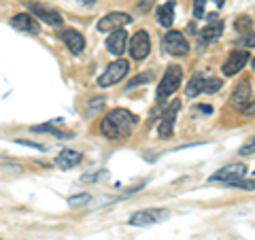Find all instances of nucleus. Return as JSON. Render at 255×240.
Instances as JSON below:
<instances>
[{"label": "nucleus", "mask_w": 255, "mask_h": 240, "mask_svg": "<svg viewBox=\"0 0 255 240\" xmlns=\"http://www.w3.org/2000/svg\"><path fill=\"white\" fill-rule=\"evenodd\" d=\"M138 117L128 109H113L111 113L105 115L100 121V132L109 140H122L126 136H130L132 130L136 127Z\"/></svg>", "instance_id": "nucleus-1"}, {"label": "nucleus", "mask_w": 255, "mask_h": 240, "mask_svg": "<svg viewBox=\"0 0 255 240\" xmlns=\"http://www.w3.org/2000/svg\"><path fill=\"white\" fill-rule=\"evenodd\" d=\"M181 81H183V68L177 66V64H170L162 77V83L157 85V102H164L168 96L177 92Z\"/></svg>", "instance_id": "nucleus-2"}, {"label": "nucleus", "mask_w": 255, "mask_h": 240, "mask_svg": "<svg viewBox=\"0 0 255 240\" xmlns=\"http://www.w3.org/2000/svg\"><path fill=\"white\" fill-rule=\"evenodd\" d=\"M162 47L166 53L174 55V58H179V55H187L189 53V43L183 32H177V30H170L166 32L164 38H162Z\"/></svg>", "instance_id": "nucleus-3"}, {"label": "nucleus", "mask_w": 255, "mask_h": 240, "mask_svg": "<svg viewBox=\"0 0 255 240\" xmlns=\"http://www.w3.org/2000/svg\"><path fill=\"white\" fill-rule=\"evenodd\" d=\"M128 70H130V62L128 60H117L113 62L111 66L98 77V87H111V85H115L119 83L122 79L128 75Z\"/></svg>", "instance_id": "nucleus-4"}, {"label": "nucleus", "mask_w": 255, "mask_h": 240, "mask_svg": "<svg viewBox=\"0 0 255 240\" xmlns=\"http://www.w3.org/2000/svg\"><path fill=\"white\" fill-rule=\"evenodd\" d=\"M23 6L30 11L32 17L43 19L45 23H49V26H62V21H64L60 11L49 9V6H43L41 2H28V0H23Z\"/></svg>", "instance_id": "nucleus-5"}, {"label": "nucleus", "mask_w": 255, "mask_h": 240, "mask_svg": "<svg viewBox=\"0 0 255 240\" xmlns=\"http://www.w3.org/2000/svg\"><path fill=\"white\" fill-rule=\"evenodd\" d=\"M166 217H168V211H164V209H145V211L134 213L128 223L134 228H147V226H155V223H159Z\"/></svg>", "instance_id": "nucleus-6"}, {"label": "nucleus", "mask_w": 255, "mask_h": 240, "mask_svg": "<svg viewBox=\"0 0 255 240\" xmlns=\"http://www.w3.org/2000/svg\"><path fill=\"white\" fill-rule=\"evenodd\" d=\"M247 164H241V162H234V164H228L219 168L215 174L209 177V183H230V181H236V179H243L247 174Z\"/></svg>", "instance_id": "nucleus-7"}, {"label": "nucleus", "mask_w": 255, "mask_h": 240, "mask_svg": "<svg viewBox=\"0 0 255 240\" xmlns=\"http://www.w3.org/2000/svg\"><path fill=\"white\" fill-rule=\"evenodd\" d=\"M151 51V36L147 30L134 32L130 38V55L132 60H145Z\"/></svg>", "instance_id": "nucleus-8"}, {"label": "nucleus", "mask_w": 255, "mask_h": 240, "mask_svg": "<svg viewBox=\"0 0 255 240\" xmlns=\"http://www.w3.org/2000/svg\"><path fill=\"white\" fill-rule=\"evenodd\" d=\"M249 60H251V51H247V49H236V51H232L230 53V58L223 62V75L226 77H234V75H238L241 70L249 64Z\"/></svg>", "instance_id": "nucleus-9"}, {"label": "nucleus", "mask_w": 255, "mask_h": 240, "mask_svg": "<svg viewBox=\"0 0 255 240\" xmlns=\"http://www.w3.org/2000/svg\"><path fill=\"white\" fill-rule=\"evenodd\" d=\"M232 105L236 109H241V111H253V98H251V79H245V81H241L236 85V90L232 94Z\"/></svg>", "instance_id": "nucleus-10"}, {"label": "nucleus", "mask_w": 255, "mask_h": 240, "mask_svg": "<svg viewBox=\"0 0 255 240\" xmlns=\"http://www.w3.org/2000/svg\"><path fill=\"white\" fill-rule=\"evenodd\" d=\"M128 23H132V17L128 13H107L105 17L98 19V32H115V30H122L126 28Z\"/></svg>", "instance_id": "nucleus-11"}, {"label": "nucleus", "mask_w": 255, "mask_h": 240, "mask_svg": "<svg viewBox=\"0 0 255 240\" xmlns=\"http://www.w3.org/2000/svg\"><path fill=\"white\" fill-rule=\"evenodd\" d=\"M179 109H181V102H172V105L164 111L162 121H159V125H157L159 138H170V136H172V132H174V121H177Z\"/></svg>", "instance_id": "nucleus-12"}, {"label": "nucleus", "mask_w": 255, "mask_h": 240, "mask_svg": "<svg viewBox=\"0 0 255 240\" xmlns=\"http://www.w3.org/2000/svg\"><path fill=\"white\" fill-rule=\"evenodd\" d=\"M221 32H223V21L219 19L217 13H211L209 15V23L200 30V38H202V43H213V41H217V38L221 36Z\"/></svg>", "instance_id": "nucleus-13"}, {"label": "nucleus", "mask_w": 255, "mask_h": 240, "mask_svg": "<svg viewBox=\"0 0 255 240\" xmlns=\"http://www.w3.org/2000/svg\"><path fill=\"white\" fill-rule=\"evenodd\" d=\"M60 36H62L64 45L68 47V51H70V53L79 55V53L85 49V38H83V34H81L79 30H75V28H66Z\"/></svg>", "instance_id": "nucleus-14"}, {"label": "nucleus", "mask_w": 255, "mask_h": 240, "mask_svg": "<svg viewBox=\"0 0 255 240\" xmlns=\"http://www.w3.org/2000/svg\"><path fill=\"white\" fill-rule=\"evenodd\" d=\"M126 45H128V32L124 28L111 32V36L107 38V49L113 55H117V58L126 51Z\"/></svg>", "instance_id": "nucleus-15"}, {"label": "nucleus", "mask_w": 255, "mask_h": 240, "mask_svg": "<svg viewBox=\"0 0 255 240\" xmlns=\"http://www.w3.org/2000/svg\"><path fill=\"white\" fill-rule=\"evenodd\" d=\"M11 26L15 30H21V32H30V34H36L38 32V23L36 19L32 17L30 13H17L11 17Z\"/></svg>", "instance_id": "nucleus-16"}, {"label": "nucleus", "mask_w": 255, "mask_h": 240, "mask_svg": "<svg viewBox=\"0 0 255 240\" xmlns=\"http://www.w3.org/2000/svg\"><path fill=\"white\" fill-rule=\"evenodd\" d=\"M81 159H83V153H81V151L64 149V151H60V155L55 157V164H58L62 170H70V168H75L77 164H81Z\"/></svg>", "instance_id": "nucleus-17"}, {"label": "nucleus", "mask_w": 255, "mask_h": 240, "mask_svg": "<svg viewBox=\"0 0 255 240\" xmlns=\"http://www.w3.org/2000/svg\"><path fill=\"white\" fill-rule=\"evenodd\" d=\"M174 6H177V2H174V0H168V2L157 9V23L162 28H170L174 23Z\"/></svg>", "instance_id": "nucleus-18"}, {"label": "nucleus", "mask_w": 255, "mask_h": 240, "mask_svg": "<svg viewBox=\"0 0 255 240\" xmlns=\"http://www.w3.org/2000/svg\"><path fill=\"white\" fill-rule=\"evenodd\" d=\"M30 132H43V134H53L55 138H73L70 132H64L60 127H55L53 123H43V125H32Z\"/></svg>", "instance_id": "nucleus-19"}, {"label": "nucleus", "mask_w": 255, "mask_h": 240, "mask_svg": "<svg viewBox=\"0 0 255 240\" xmlns=\"http://www.w3.org/2000/svg\"><path fill=\"white\" fill-rule=\"evenodd\" d=\"M202 87H204V77L202 75H194V77L189 79L187 87H185L187 98H196L198 94H202Z\"/></svg>", "instance_id": "nucleus-20"}, {"label": "nucleus", "mask_w": 255, "mask_h": 240, "mask_svg": "<svg viewBox=\"0 0 255 240\" xmlns=\"http://www.w3.org/2000/svg\"><path fill=\"white\" fill-rule=\"evenodd\" d=\"M92 202V196L90 194H77V196H70L68 198V206L70 209H83Z\"/></svg>", "instance_id": "nucleus-21"}, {"label": "nucleus", "mask_w": 255, "mask_h": 240, "mask_svg": "<svg viewBox=\"0 0 255 240\" xmlns=\"http://www.w3.org/2000/svg\"><path fill=\"white\" fill-rule=\"evenodd\" d=\"M234 28L241 32V34H251V32H253V19H251V17H247V15H243V17H238V19H236Z\"/></svg>", "instance_id": "nucleus-22"}, {"label": "nucleus", "mask_w": 255, "mask_h": 240, "mask_svg": "<svg viewBox=\"0 0 255 240\" xmlns=\"http://www.w3.org/2000/svg\"><path fill=\"white\" fill-rule=\"evenodd\" d=\"M221 79H209V81H204V87H202V92L206 94H215V92H219L221 90Z\"/></svg>", "instance_id": "nucleus-23"}, {"label": "nucleus", "mask_w": 255, "mask_h": 240, "mask_svg": "<svg viewBox=\"0 0 255 240\" xmlns=\"http://www.w3.org/2000/svg\"><path fill=\"white\" fill-rule=\"evenodd\" d=\"M151 79H153V75H151V73H147V75L142 73V75H138V77H134L126 87H128V90H134V87H138L140 83H147V81H151Z\"/></svg>", "instance_id": "nucleus-24"}, {"label": "nucleus", "mask_w": 255, "mask_h": 240, "mask_svg": "<svg viewBox=\"0 0 255 240\" xmlns=\"http://www.w3.org/2000/svg\"><path fill=\"white\" fill-rule=\"evenodd\" d=\"M228 187H238V189H249V191H253V179H249V181H241V179H236V181H230V183H226Z\"/></svg>", "instance_id": "nucleus-25"}, {"label": "nucleus", "mask_w": 255, "mask_h": 240, "mask_svg": "<svg viewBox=\"0 0 255 240\" xmlns=\"http://www.w3.org/2000/svg\"><path fill=\"white\" fill-rule=\"evenodd\" d=\"M204 9H206V0H194V17L196 19L204 17Z\"/></svg>", "instance_id": "nucleus-26"}, {"label": "nucleus", "mask_w": 255, "mask_h": 240, "mask_svg": "<svg viewBox=\"0 0 255 240\" xmlns=\"http://www.w3.org/2000/svg\"><path fill=\"white\" fill-rule=\"evenodd\" d=\"M17 145H23V147H30V149H36V151H43L45 147L41 145V142H34V140H26V138H17L15 140Z\"/></svg>", "instance_id": "nucleus-27"}, {"label": "nucleus", "mask_w": 255, "mask_h": 240, "mask_svg": "<svg viewBox=\"0 0 255 240\" xmlns=\"http://www.w3.org/2000/svg\"><path fill=\"white\" fill-rule=\"evenodd\" d=\"M102 105H105V98H94L90 102V109H87V113H98V111L102 109Z\"/></svg>", "instance_id": "nucleus-28"}, {"label": "nucleus", "mask_w": 255, "mask_h": 240, "mask_svg": "<svg viewBox=\"0 0 255 240\" xmlns=\"http://www.w3.org/2000/svg\"><path fill=\"white\" fill-rule=\"evenodd\" d=\"M0 170L2 172H19L21 166L19 164H0Z\"/></svg>", "instance_id": "nucleus-29"}, {"label": "nucleus", "mask_w": 255, "mask_h": 240, "mask_svg": "<svg viewBox=\"0 0 255 240\" xmlns=\"http://www.w3.org/2000/svg\"><path fill=\"white\" fill-rule=\"evenodd\" d=\"M153 2H155V0H140V2H138V11L140 13H147L151 6H153Z\"/></svg>", "instance_id": "nucleus-30"}, {"label": "nucleus", "mask_w": 255, "mask_h": 240, "mask_svg": "<svg viewBox=\"0 0 255 240\" xmlns=\"http://www.w3.org/2000/svg\"><path fill=\"white\" fill-rule=\"evenodd\" d=\"M102 174H105V170H102V172H96V174H83L81 181H96V179H100Z\"/></svg>", "instance_id": "nucleus-31"}, {"label": "nucleus", "mask_w": 255, "mask_h": 240, "mask_svg": "<svg viewBox=\"0 0 255 240\" xmlns=\"http://www.w3.org/2000/svg\"><path fill=\"white\" fill-rule=\"evenodd\" d=\"M253 153V140L249 142V145H245L243 149H241V155H251Z\"/></svg>", "instance_id": "nucleus-32"}, {"label": "nucleus", "mask_w": 255, "mask_h": 240, "mask_svg": "<svg viewBox=\"0 0 255 240\" xmlns=\"http://www.w3.org/2000/svg\"><path fill=\"white\" fill-rule=\"evenodd\" d=\"M200 111H202V113H213V107H206V105H202V107H200Z\"/></svg>", "instance_id": "nucleus-33"}, {"label": "nucleus", "mask_w": 255, "mask_h": 240, "mask_svg": "<svg viewBox=\"0 0 255 240\" xmlns=\"http://www.w3.org/2000/svg\"><path fill=\"white\" fill-rule=\"evenodd\" d=\"M81 2L87 4V6H94V4H96V0H81Z\"/></svg>", "instance_id": "nucleus-34"}, {"label": "nucleus", "mask_w": 255, "mask_h": 240, "mask_svg": "<svg viewBox=\"0 0 255 240\" xmlns=\"http://www.w3.org/2000/svg\"><path fill=\"white\" fill-rule=\"evenodd\" d=\"M215 4H217V6H223V4H226V0H215Z\"/></svg>", "instance_id": "nucleus-35"}]
</instances>
